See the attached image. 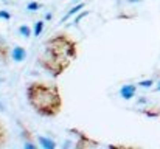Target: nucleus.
I'll return each mask as SVG.
<instances>
[{
    "mask_svg": "<svg viewBox=\"0 0 160 149\" xmlns=\"http://www.w3.org/2000/svg\"><path fill=\"white\" fill-rule=\"evenodd\" d=\"M9 57H11V48H9L8 42L3 39V36H0V64L8 65Z\"/></svg>",
    "mask_w": 160,
    "mask_h": 149,
    "instance_id": "4",
    "label": "nucleus"
},
{
    "mask_svg": "<svg viewBox=\"0 0 160 149\" xmlns=\"http://www.w3.org/2000/svg\"><path fill=\"white\" fill-rule=\"evenodd\" d=\"M25 57H27V50L23 48V47L17 45V47H14V48L11 50V59L14 62H22Z\"/></svg>",
    "mask_w": 160,
    "mask_h": 149,
    "instance_id": "7",
    "label": "nucleus"
},
{
    "mask_svg": "<svg viewBox=\"0 0 160 149\" xmlns=\"http://www.w3.org/2000/svg\"><path fill=\"white\" fill-rule=\"evenodd\" d=\"M154 90H156V92H160V81H159V82H157V87H156Z\"/></svg>",
    "mask_w": 160,
    "mask_h": 149,
    "instance_id": "21",
    "label": "nucleus"
},
{
    "mask_svg": "<svg viewBox=\"0 0 160 149\" xmlns=\"http://www.w3.org/2000/svg\"><path fill=\"white\" fill-rule=\"evenodd\" d=\"M75 3H79V0H75Z\"/></svg>",
    "mask_w": 160,
    "mask_h": 149,
    "instance_id": "22",
    "label": "nucleus"
},
{
    "mask_svg": "<svg viewBox=\"0 0 160 149\" xmlns=\"http://www.w3.org/2000/svg\"><path fill=\"white\" fill-rule=\"evenodd\" d=\"M68 132H70V134H75V135L78 137V140H76V143H75V148L76 149L97 148V146H100V143H98L97 140H93L92 137H89L87 134H84V132L79 131V129H70Z\"/></svg>",
    "mask_w": 160,
    "mask_h": 149,
    "instance_id": "3",
    "label": "nucleus"
},
{
    "mask_svg": "<svg viewBox=\"0 0 160 149\" xmlns=\"http://www.w3.org/2000/svg\"><path fill=\"white\" fill-rule=\"evenodd\" d=\"M84 6H86V3H82V2H79V3H76V5L73 6V8H70V9H68V12H67L65 16H62V17H61V20H59V23L62 25L64 22H67V20H70V17H73V16H76V14H78L79 11H82V9H84Z\"/></svg>",
    "mask_w": 160,
    "mask_h": 149,
    "instance_id": "6",
    "label": "nucleus"
},
{
    "mask_svg": "<svg viewBox=\"0 0 160 149\" xmlns=\"http://www.w3.org/2000/svg\"><path fill=\"white\" fill-rule=\"evenodd\" d=\"M86 16H89V11H86V9L79 11V12L76 14V17L73 19V25H79V23H81V20H82Z\"/></svg>",
    "mask_w": 160,
    "mask_h": 149,
    "instance_id": "13",
    "label": "nucleus"
},
{
    "mask_svg": "<svg viewBox=\"0 0 160 149\" xmlns=\"http://www.w3.org/2000/svg\"><path fill=\"white\" fill-rule=\"evenodd\" d=\"M128 3H138V2H142V0H126Z\"/></svg>",
    "mask_w": 160,
    "mask_h": 149,
    "instance_id": "20",
    "label": "nucleus"
},
{
    "mask_svg": "<svg viewBox=\"0 0 160 149\" xmlns=\"http://www.w3.org/2000/svg\"><path fill=\"white\" fill-rule=\"evenodd\" d=\"M6 142H8V131H6L5 124L0 121V148H2V146H5V145H6Z\"/></svg>",
    "mask_w": 160,
    "mask_h": 149,
    "instance_id": "10",
    "label": "nucleus"
},
{
    "mask_svg": "<svg viewBox=\"0 0 160 149\" xmlns=\"http://www.w3.org/2000/svg\"><path fill=\"white\" fill-rule=\"evenodd\" d=\"M145 117H149V118H157L160 117V107H148V109H142L140 110Z\"/></svg>",
    "mask_w": 160,
    "mask_h": 149,
    "instance_id": "9",
    "label": "nucleus"
},
{
    "mask_svg": "<svg viewBox=\"0 0 160 149\" xmlns=\"http://www.w3.org/2000/svg\"><path fill=\"white\" fill-rule=\"evenodd\" d=\"M38 142H39V145H41L44 149H54L56 148V143H54L52 138H48V137L39 135V137H38Z\"/></svg>",
    "mask_w": 160,
    "mask_h": 149,
    "instance_id": "8",
    "label": "nucleus"
},
{
    "mask_svg": "<svg viewBox=\"0 0 160 149\" xmlns=\"http://www.w3.org/2000/svg\"><path fill=\"white\" fill-rule=\"evenodd\" d=\"M19 34H20L22 37L28 39V37H31V34H33V30H31L28 25H20V27H19Z\"/></svg>",
    "mask_w": 160,
    "mask_h": 149,
    "instance_id": "11",
    "label": "nucleus"
},
{
    "mask_svg": "<svg viewBox=\"0 0 160 149\" xmlns=\"http://www.w3.org/2000/svg\"><path fill=\"white\" fill-rule=\"evenodd\" d=\"M25 149H36V145L34 143H31V140H28V142H25Z\"/></svg>",
    "mask_w": 160,
    "mask_h": 149,
    "instance_id": "18",
    "label": "nucleus"
},
{
    "mask_svg": "<svg viewBox=\"0 0 160 149\" xmlns=\"http://www.w3.org/2000/svg\"><path fill=\"white\" fill-rule=\"evenodd\" d=\"M78 44L72 36L58 33L45 42L44 51L38 57V64L53 78H58L78 57Z\"/></svg>",
    "mask_w": 160,
    "mask_h": 149,
    "instance_id": "1",
    "label": "nucleus"
},
{
    "mask_svg": "<svg viewBox=\"0 0 160 149\" xmlns=\"http://www.w3.org/2000/svg\"><path fill=\"white\" fill-rule=\"evenodd\" d=\"M41 6H42V5H41L39 2H31V3H28L27 9H28V11H38Z\"/></svg>",
    "mask_w": 160,
    "mask_h": 149,
    "instance_id": "15",
    "label": "nucleus"
},
{
    "mask_svg": "<svg viewBox=\"0 0 160 149\" xmlns=\"http://www.w3.org/2000/svg\"><path fill=\"white\" fill-rule=\"evenodd\" d=\"M0 19H5V20H9V19H11V14H9L8 11H5V9H2V11H0Z\"/></svg>",
    "mask_w": 160,
    "mask_h": 149,
    "instance_id": "17",
    "label": "nucleus"
},
{
    "mask_svg": "<svg viewBox=\"0 0 160 149\" xmlns=\"http://www.w3.org/2000/svg\"><path fill=\"white\" fill-rule=\"evenodd\" d=\"M27 99L31 109L45 118H54L62 110V97L56 84L33 81L27 87Z\"/></svg>",
    "mask_w": 160,
    "mask_h": 149,
    "instance_id": "2",
    "label": "nucleus"
},
{
    "mask_svg": "<svg viewBox=\"0 0 160 149\" xmlns=\"http://www.w3.org/2000/svg\"><path fill=\"white\" fill-rule=\"evenodd\" d=\"M44 20H38L36 23H34V28H33V34L38 37V36H41L42 34V31H44Z\"/></svg>",
    "mask_w": 160,
    "mask_h": 149,
    "instance_id": "12",
    "label": "nucleus"
},
{
    "mask_svg": "<svg viewBox=\"0 0 160 149\" xmlns=\"http://www.w3.org/2000/svg\"><path fill=\"white\" fill-rule=\"evenodd\" d=\"M20 127H22V137L25 138V142L31 140V138H33V134H31V131H30V129H27L25 126H22V123H20Z\"/></svg>",
    "mask_w": 160,
    "mask_h": 149,
    "instance_id": "14",
    "label": "nucleus"
},
{
    "mask_svg": "<svg viewBox=\"0 0 160 149\" xmlns=\"http://www.w3.org/2000/svg\"><path fill=\"white\" fill-rule=\"evenodd\" d=\"M154 86V81L152 79H143L138 82V87H152Z\"/></svg>",
    "mask_w": 160,
    "mask_h": 149,
    "instance_id": "16",
    "label": "nucleus"
},
{
    "mask_svg": "<svg viewBox=\"0 0 160 149\" xmlns=\"http://www.w3.org/2000/svg\"><path fill=\"white\" fill-rule=\"evenodd\" d=\"M135 92H137V86H134V84H126V86H123L121 89H120V97L123 99H132L135 97Z\"/></svg>",
    "mask_w": 160,
    "mask_h": 149,
    "instance_id": "5",
    "label": "nucleus"
},
{
    "mask_svg": "<svg viewBox=\"0 0 160 149\" xmlns=\"http://www.w3.org/2000/svg\"><path fill=\"white\" fill-rule=\"evenodd\" d=\"M52 17H53V14H52V12H47V14H45V19H47V20H50Z\"/></svg>",
    "mask_w": 160,
    "mask_h": 149,
    "instance_id": "19",
    "label": "nucleus"
}]
</instances>
